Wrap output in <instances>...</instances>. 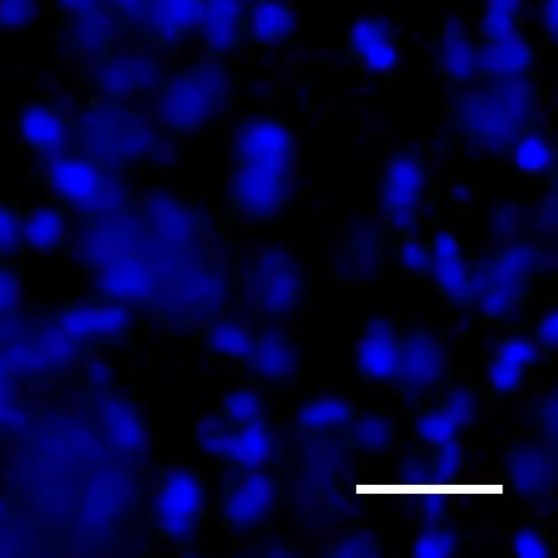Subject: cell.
Listing matches in <instances>:
<instances>
[{
    "label": "cell",
    "mask_w": 558,
    "mask_h": 558,
    "mask_svg": "<svg viewBox=\"0 0 558 558\" xmlns=\"http://www.w3.org/2000/svg\"><path fill=\"white\" fill-rule=\"evenodd\" d=\"M349 56L366 75H384L396 70L400 59L397 21L385 13H363L347 27Z\"/></svg>",
    "instance_id": "16"
},
{
    "label": "cell",
    "mask_w": 558,
    "mask_h": 558,
    "mask_svg": "<svg viewBox=\"0 0 558 558\" xmlns=\"http://www.w3.org/2000/svg\"><path fill=\"white\" fill-rule=\"evenodd\" d=\"M522 207L514 202L498 204L492 213V233L501 240L522 233Z\"/></svg>",
    "instance_id": "47"
},
{
    "label": "cell",
    "mask_w": 558,
    "mask_h": 558,
    "mask_svg": "<svg viewBox=\"0 0 558 558\" xmlns=\"http://www.w3.org/2000/svg\"><path fill=\"white\" fill-rule=\"evenodd\" d=\"M513 155V170L518 175L545 181L556 178V146L549 131L541 126L523 133L515 143Z\"/></svg>",
    "instance_id": "30"
},
{
    "label": "cell",
    "mask_w": 558,
    "mask_h": 558,
    "mask_svg": "<svg viewBox=\"0 0 558 558\" xmlns=\"http://www.w3.org/2000/svg\"><path fill=\"white\" fill-rule=\"evenodd\" d=\"M52 322L85 345L122 342L131 329L129 311L113 304L71 305L59 311Z\"/></svg>",
    "instance_id": "19"
},
{
    "label": "cell",
    "mask_w": 558,
    "mask_h": 558,
    "mask_svg": "<svg viewBox=\"0 0 558 558\" xmlns=\"http://www.w3.org/2000/svg\"><path fill=\"white\" fill-rule=\"evenodd\" d=\"M121 488V483L110 475L100 476L87 487L86 495L80 505L85 523L93 525L107 523L110 515L114 513Z\"/></svg>",
    "instance_id": "37"
},
{
    "label": "cell",
    "mask_w": 558,
    "mask_h": 558,
    "mask_svg": "<svg viewBox=\"0 0 558 558\" xmlns=\"http://www.w3.org/2000/svg\"><path fill=\"white\" fill-rule=\"evenodd\" d=\"M348 242L340 260L336 263L338 275L350 286L376 281L380 269L381 243L379 229L365 219L350 222Z\"/></svg>",
    "instance_id": "22"
},
{
    "label": "cell",
    "mask_w": 558,
    "mask_h": 558,
    "mask_svg": "<svg viewBox=\"0 0 558 558\" xmlns=\"http://www.w3.org/2000/svg\"><path fill=\"white\" fill-rule=\"evenodd\" d=\"M531 435L558 444V389L556 377L539 389L532 404Z\"/></svg>",
    "instance_id": "40"
},
{
    "label": "cell",
    "mask_w": 558,
    "mask_h": 558,
    "mask_svg": "<svg viewBox=\"0 0 558 558\" xmlns=\"http://www.w3.org/2000/svg\"><path fill=\"white\" fill-rule=\"evenodd\" d=\"M9 515V500L7 497L0 495V524Z\"/></svg>",
    "instance_id": "52"
},
{
    "label": "cell",
    "mask_w": 558,
    "mask_h": 558,
    "mask_svg": "<svg viewBox=\"0 0 558 558\" xmlns=\"http://www.w3.org/2000/svg\"><path fill=\"white\" fill-rule=\"evenodd\" d=\"M205 0H150L142 27L156 41L173 45L198 29Z\"/></svg>",
    "instance_id": "27"
},
{
    "label": "cell",
    "mask_w": 558,
    "mask_h": 558,
    "mask_svg": "<svg viewBox=\"0 0 558 558\" xmlns=\"http://www.w3.org/2000/svg\"><path fill=\"white\" fill-rule=\"evenodd\" d=\"M97 84L108 96H136L162 83L161 68L143 52H121L104 60L97 68Z\"/></svg>",
    "instance_id": "21"
},
{
    "label": "cell",
    "mask_w": 558,
    "mask_h": 558,
    "mask_svg": "<svg viewBox=\"0 0 558 558\" xmlns=\"http://www.w3.org/2000/svg\"><path fill=\"white\" fill-rule=\"evenodd\" d=\"M257 330L250 322L242 319L214 320L204 330V352L215 361L231 363L240 368L251 353Z\"/></svg>",
    "instance_id": "29"
},
{
    "label": "cell",
    "mask_w": 558,
    "mask_h": 558,
    "mask_svg": "<svg viewBox=\"0 0 558 558\" xmlns=\"http://www.w3.org/2000/svg\"><path fill=\"white\" fill-rule=\"evenodd\" d=\"M523 78H477L452 87L450 111L463 137L493 160L508 161L519 137L539 126L533 92Z\"/></svg>",
    "instance_id": "1"
},
{
    "label": "cell",
    "mask_w": 558,
    "mask_h": 558,
    "mask_svg": "<svg viewBox=\"0 0 558 558\" xmlns=\"http://www.w3.org/2000/svg\"><path fill=\"white\" fill-rule=\"evenodd\" d=\"M246 8L241 0H205L198 31L211 56H228L240 48L246 32Z\"/></svg>",
    "instance_id": "24"
},
{
    "label": "cell",
    "mask_w": 558,
    "mask_h": 558,
    "mask_svg": "<svg viewBox=\"0 0 558 558\" xmlns=\"http://www.w3.org/2000/svg\"><path fill=\"white\" fill-rule=\"evenodd\" d=\"M396 464L398 474L395 480H399L402 488L407 489L410 486V488L417 490L423 488L424 485H428L430 488V483L432 485L436 484L426 456L421 449L412 447V451L399 457ZM395 480H392V484Z\"/></svg>",
    "instance_id": "43"
},
{
    "label": "cell",
    "mask_w": 558,
    "mask_h": 558,
    "mask_svg": "<svg viewBox=\"0 0 558 558\" xmlns=\"http://www.w3.org/2000/svg\"><path fill=\"white\" fill-rule=\"evenodd\" d=\"M405 318L371 316L360 327L352 347V372L357 383L390 391L399 368Z\"/></svg>",
    "instance_id": "11"
},
{
    "label": "cell",
    "mask_w": 558,
    "mask_h": 558,
    "mask_svg": "<svg viewBox=\"0 0 558 558\" xmlns=\"http://www.w3.org/2000/svg\"><path fill=\"white\" fill-rule=\"evenodd\" d=\"M413 510L420 518L423 527L448 522L454 506L449 497H420L413 502Z\"/></svg>",
    "instance_id": "48"
},
{
    "label": "cell",
    "mask_w": 558,
    "mask_h": 558,
    "mask_svg": "<svg viewBox=\"0 0 558 558\" xmlns=\"http://www.w3.org/2000/svg\"><path fill=\"white\" fill-rule=\"evenodd\" d=\"M231 96V72L216 58L190 62L162 81L157 98L160 122L189 132L219 118Z\"/></svg>",
    "instance_id": "5"
},
{
    "label": "cell",
    "mask_w": 558,
    "mask_h": 558,
    "mask_svg": "<svg viewBox=\"0 0 558 558\" xmlns=\"http://www.w3.org/2000/svg\"><path fill=\"white\" fill-rule=\"evenodd\" d=\"M414 448V447H413ZM418 449V448H417ZM424 451L436 484H463L466 471L474 462V451L468 446L465 436H457L430 446Z\"/></svg>",
    "instance_id": "32"
},
{
    "label": "cell",
    "mask_w": 558,
    "mask_h": 558,
    "mask_svg": "<svg viewBox=\"0 0 558 558\" xmlns=\"http://www.w3.org/2000/svg\"><path fill=\"white\" fill-rule=\"evenodd\" d=\"M478 387L468 376L454 379L434 402L410 420L412 447L426 449L457 436H465L482 423Z\"/></svg>",
    "instance_id": "10"
},
{
    "label": "cell",
    "mask_w": 558,
    "mask_h": 558,
    "mask_svg": "<svg viewBox=\"0 0 558 558\" xmlns=\"http://www.w3.org/2000/svg\"><path fill=\"white\" fill-rule=\"evenodd\" d=\"M194 447L219 468L275 470L283 460V438L275 422H231L213 410L194 426Z\"/></svg>",
    "instance_id": "7"
},
{
    "label": "cell",
    "mask_w": 558,
    "mask_h": 558,
    "mask_svg": "<svg viewBox=\"0 0 558 558\" xmlns=\"http://www.w3.org/2000/svg\"><path fill=\"white\" fill-rule=\"evenodd\" d=\"M100 401L101 427L109 445L132 457L147 453L151 433L143 403L124 391L107 392Z\"/></svg>",
    "instance_id": "17"
},
{
    "label": "cell",
    "mask_w": 558,
    "mask_h": 558,
    "mask_svg": "<svg viewBox=\"0 0 558 558\" xmlns=\"http://www.w3.org/2000/svg\"><path fill=\"white\" fill-rule=\"evenodd\" d=\"M303 357L290 333L277 325L259 328L246 361L239 368L262 388L281 389L295 384Z\"/></svg>",
    "instance_id": "15"
},
{
    "label": "cell",
    "mask_w": 558,
    "mask_h": 558,
    "mask_svg": "<svg viewBox=\"0 0 558 558\" xmlns=\"http://www.w3.org/2000/svg\"><path fill=\"white\" fill-rule=\"evenodd\" d=\"M460 536L454 524L448 522L423 527L413 553L418 558H451L461 556Z\"/></svg>",
    "instance_id": "38"
},
{
    "label": "cell",
    "mask_w": 558,
    "mask_h": 558,
    "mask_svg": "<svg viewBox=\"0 0 558 558\" xmlns=\"http://www.w3.org/2000/svg\"><path fill=\"white\" fill-rule=\"evenodd\" d=\"M433 156L424 142L391 148L378 180L377 214L383 240L436 226Z\"/></svg>",
    "instance_id": "3"
},
{
    "label": "cell",
    "mask_w": 558,
    "mask_h": 558,
    "mask_svg": "<svg viewBox=\"0 0 558 558\" xmlns=\"http://www.w3.org/2000/svg\"><path fill=\"white\" fill-rule=\"evenodd\" d=\"M209 497L208 483L198 466L179 462L160 465L147 502L153 539L179 555H198Z\"/></svg>",
    "instance_id": "4"
},
{
    "label": "cell",
    "mask_w": 558,
    "mask_h": 558,
    "mask_svg": "<svg viewBox=\"0 0 558 558\" xmlns=\"http://www.w3.org/2000/svg\"><path fill=\"white\" fill-rule=\"evenodd\" d=\"M392 262L400 275L414 281L429 282L433 244L428 236L413 232L391 241Z\"/></svg>",
    "instance_id": "35"
},
{
    "label": "cell",
    "mask_w": 558,
    "mask_h": 558,
    "mask_svg": "<svg viewBox=\"0 0 558 558\" xmlns=\"http://www.w3.org/2000/svg\"><path fill=\"white\" fill-rule=\"evenodd\" d=\"M538 345L542 364L550 365L557 355L558 349V311L557 302L542 306L532 324L526 326Z\"/></svg>",
    "instance_id": "42"
},
{
    "label": "cell",
    "mask_w": 558,
    "mask_h": 558,
    "mask_svg": "<svg viewBox=\"0 0 558 558\" xmlns=\"http://www.w3.org/2000/svg\"><path fill=\"white\" fill-rule=\"evenodd\" d=\"M359 409L357 401L343 390H315L298 402L292 424L302 433L339 437Z\"/></svg>",
    "instance_id": "20"
},
{
    "label": "cell",
    "mask_w": 558,
    "mask_h": 558,
    "mask_svg": "<svg viewBox=\"0 0 558 558\" xmlns=\"http://www.w3.org/2000/svg\"><path fill=\"white\" fill-rule=\"evenodd\" d=\"M524 13L482 10L475 38L480 41H500L524 33Z\"/></svg>",
    "instance_id": "41"
},
{
    "label": "cell",
    "mask_w": 558,
    "mask_h": 558,
    "mask_svg": "<svg viewBox=\"0 0 558 558\" xmlns=\"http://www.w3.org/2000/svg\"><path fill=\"white\" fill-rule=\"evenodd\" d=\"M541 280L536 246H501L470 255L468 319L497 330L524 327Z\"/></svg>",
    "instance_id": "2"
},
{
    "label": "cell",
    "mask_w": 558,
    "mask_h": 558,
    "mask_svg": "<svg viewBox=\"0 0 558 558\" xmlns=\"http://www.w3.org/2000/svg\"><path fill=\"white\" fill-rule=\"evenodd\" d=\"M47 180L54 194L84 208L109 205L116 192L93 161L77 156L53 158L47 168Z\"/></svg>",
    "instance_id": "18"
},
{
    "label": "cell",
    "mask_w": 558,
    "mask_h": 558,
    "mask_svg": "<svg viewBox=\"0 0 558 558\" xmlns=\"http://www.w3.org/2000/svg\"><path fill=\"white\" fill-rule=\"evenodd\" d=\"M493 489L506 492L508 498L542 504L557 498L558 444L530 435L507 444L502 471Z\"/></svg>",
    "instance_id": "9"
},
{
    "label": "cell",
    "mask_w": 558,
    "mask_h": 558,
    "mask_svg": "<svg viewBox=\"0 0 558 558\" xmlns=\"http://www.w3.org/2000/svg\"><path fill=\"white\" fill-rule=\"evenodd\" d=\"M68 221L60 208L39 206L22 218V236L31 248L50 252L65 240Z\"/></svg>",
    "instance_id": "33"
},
{
    "label": "cell",
    "mask_w": 558,
    "mask_h": 558,
    "mask_svg": "<svg viewBox=\"0 0 558 558\" xmlns=\"http://www.w3.org/2000/svg\"><path fill=\"white\" fill-rule=\"evenodd\" d=\"M244 4H246L247 7L252 5L253 3L259 1V0H241Z\"/></svg>",
    "instance_id": "53"
},
{
    "label": "cell",
    "mask_w": 558,
    "mask_h": 558,
    "mask_svg": "<svg viewBox=\"0 0 558 558\" xmlns=\"http://www.w3.org/2000/svg\"><path fill=\"white\" fill-rule=\"evenodd\" d=\"M213 411L235 423L270 418V404L263 388L252 383L222 392Z\"/></svg>",
    "instance_id": "34"
},
{
    "label": "cell",
    "mask_w": 558,
    "mask_h": 558,
    "mask_svg": "<svg viewBox=\"0 0 558 558\" xmlns=\"http://www.w3.org/2000/svg\"><path fill=\"white\" fill-rule=\"evenodd\" d=\"M298 9L291 0H259L247 11L246 35L257 46L277 47L296 32Z\"/></svg>",
    "instance_id": "28"
},
{
    "label": "cell",
    "mask_w": 558,
    "mask_h": 558,
    "mask_svg": "<svg viewBox=\"0 0 558 558\" xmlns=\"http://www.w3.org/2000/svg\"><path fill=\"white\" fill-rule=\"evenodd\" d=\"M541 364L538 345L526 326L498 330L484 350L483 378L489 397L520 393Z\"/></svg>",
    "instance_id": "12"
},
{
    "label": "cell",
    "mask_w": 558,
    "mask_h": 558,
    "mask_svg": "<svg viewBox=\"0 0 558 558\" xmlns=\"http://www.w3.org/2000/svg\"><path fill=\"white\" fill-rule=\"evenodd\" d=\"M509 555L517 558L553 557L556 538L546 519H529L509 530L506 536Z\"/></svg>",
    "instance_id": "36"
},
{
    "label": "cell",
    "mask_w": 558,
    "mask_h": 558,
    "mask_svg": "<svg viewBox=\"0 0 558 558\" xmlns=\"http://www.w3.org/2000/svg\"><path fill=\"white\" fill-rule=\"evenodd\" d=\"M40 0H0V31L22 29L39 15Z\"/></svg>",
    "instance_id": "44"
},
{
    "label": "cell",
    "mask_w": 558,
    "mask_h": 558,
    "mask_svg": "<svg viewBox=\"0 0 558 558\" xmlns=\"http://www.w3.org/2000/svg\"><path fill=\"white\" fill-rule=\"evenodd\" d=\"M475 41V80L523 78L532 71L535 51L525 32L500 41Z\"/></svg>",
    "instance_id": "23"
},
{
    "label": "cell",
    "mask_w": 558,
    "mask_h": 558,
    "mask_svg": "<svg viewBox=\"0 0 558 558\" xmlns=\"http://www.w3.org/2000/svg\"><path fill=\"white\" fill-rule=\"evenodd\" d=\"M19 126L24 142L36 153L53 155L65 141L66 128L62 118L43 105L24 108L19 117Z\"/></svg>",
    "instance_id": "31"
},
{
    "label": "cell",
    "mask_w": 558,
    "mask_h": 558,
    "mask_svg": "<svg viewBox=\"0 0 558 558\" xmlns=\"http://www.w3.org/2000/svg\"><path fill=\"white\" fill-rule=\"evenodd\" d=\"M327 556L341 558H366L386 556L380 533L374 530L353 529L342 532L328 547Z\"/></svg>",
    "instance_id": "39"
},
{
    "label": "cell",
    "mask_w": 558,
    "mask_h": 558,
    "mask_svg": "<svg viewBox=\"0 0 558 558\" xmlns=\"http://www.w3.org/2000/svg\"><path fill=\"white\" fill-rule=\"evenodd\" d=\"M22 242V218L12 206L0 204V259L13 256Z\"/></svg>",
    "instance_id": "46"
},
{
    "label": "cell",
    "mask_w": 558,
    "mask_h": 558,
    "mask_svg": "<svg viewBox=\"0 0 558 558\" xmlns=\"http://www.w3.org/2000/svg\"><path fill=\"white\" fill-rule=\"evenodd\" d=\"M281 480L275 470L217 466L213 505L220 526L233 536L265 531L283 495Z\"/></svg>",
    "instance_id": "8"
},
{
    "label": "cell",
    "mask_w": 558,
    "mask_h": 558,
    "mask_svg": "<svg viewBox=\"0 0 558 558\" xmlns=\"http://www.w3.org/2000/svg\"><path fill=\"white\" fill-rule=\"evenodd\" d=\"M292 255L264 256L256 260L247 275L250 294L259 311L270 317L294 314L304 303L308 292L305 267Z\"/></svg>",
    "instance_id": "13"
},
{
    "label": "cell",
    "mask_w": 558,
    "mask_h": 558,
    "mask_svg": "<svg viewBox=\"0 0 558 558\" xmlns=\"http://www.w3.org/2000/svg\"><path fill=\"white\" fill-rule=\"evenodd\" d=\"M448 377V329L405 318L398 374L389 392L398 400L407 425L422 407L444 393Z\"/></svg>",
    "instance_id": "6"
},
{
    "label": "cell",
    "mask_w": 558,
    "mask_h": 558,
    "mask_svg": "<svg viewBox=\"0 0 558 558\" xmlns=\"http://www.w3.org/2000/svg\"><path fill=\"white\" fill-rule=\"evenodd\" d=\"M557 0H536L535 9L541 27L549 45L557 43Z\"/></svg>",
    "instance_id": "50"
},
{
    "label": "cell",
    "mask_w": 558,
    "mask_h": 558,
    "mask_svg": "<svg viewBox=\"0 0 558 558\" xmlns=\"http://www.w3.org/2000/svg\"><path fill=\"white\" fill-rule=\"evenodd\" d=\"M108 9L131 24L142 26L150 0H105Z\"/></svg>",
    "instance_id": "49"
},
{
    "label": "cell",
    "mask_w": 558,
    "mask_h": 558,
    "mask_svg": "<svg viewBox=\"0 0 558 558\" xmlns=\"http://www.w3.org/2000/svg\"><path fill=\"white\" fill-rule=\"evenodd\" d=\"M430 230L433 258L428 283L444 303L447 313L456 319H468L471 252L458 241L452 227L436 225Z\"/></svg>",
    "instance_id": "14"
},
{
    "label": "cell",
    "mask_w": 558,
    "mask_h": 558,
    "mask_svg": "<svg viewBox=\"0 0 558 558\" xmlns=\"http://www.w3.org/2000/svg\"><path fill=\"white\" fill-rule=\"evenodd\" d=\"M482 10H496L505 12H523L524 0H478Z\"/></svg>",
    "instance_id": "51"
},
{
    "label": "cell",
    "mask_w": 558,
    "mask_h": 558,
    "mask_svg": "<svg viewBox=\"0 0 558 558\" xmlns=\"http://www.w3.org/2000/svg\"><path fill=\"white\" fill-rule=\"evenodd\" d=\"M343 445L366 456L400 457L398 429L393 417L375 407L360 408L354 418L339 435Z\"/></svg>",
    "instance_id": "25"
},
{
    "label": "cell",
    "mask_w": 558,
    "mask_h": 558,
    "mask_svg": "<svg viewBox=\"0 0 558 558\" xmlns=\"http://www.w3.org/2000/svg\"><path fill=\"white\" fill-rule=\"evenodd\" d=\"M475 35L458 17L450 19L438 35L436 63L442 77L458 87L475 80Z\"/></svg>",
    "instance_id": "26"
},
{
    "label": "cell",
    "mask_w": 558,
    "mask_h": 558,
    "mask_svg": "<svg viewBox=\"0 0 558 558\" xmlns=\"http://www.w3.org/2000/svg\"><path fill=\"white\" fill-rule=\"evenodd\" d=\"M22 291L23 284L17 269L0 259V318L15 315Z\"/></svg>",
    "instance_id": "45"
}]
</instances>
